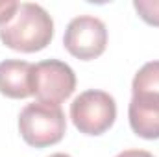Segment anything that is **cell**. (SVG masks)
I'll return each mask as SVG.
<instances>
[{"label": "cell", "mask_w": 159, "mask_h": 157, "mask_svg": "<svg viewBox=\"0 0 159 157\" xmlns=\"http://www.w3.org/2000/svg\"><path fill=\"white\" fill-rule=\"evenodd\" d=\"M54 37V20L39 4L24 2L19 6L11 22L0 28V41L17 52H39Z\"/></svg>", "instance_id": "cell-1"}, {"label": "cell", "mask_w": 159, "mask_h": 157, "mask_svg": "<svg viewBox=\"0 0 159 157\" xmlns=\"http://www.w3.org/2000/svg\"><path fill=\"white\" fill-rule=\"evenodd\" d=\"M19 131L24 142L34 148L57 144L67 131L65 113L56 104H28L19 115Z\"/></svg>", "instance_id": "cell-2"}, {"label": "cell", "mask_w": 159, "mask_h": 157, "mask_svg": "<svg viewBox=\"0 0 159 157\" xmlns=\"http://www.w3.org/2000/svg\"><path fill=\"white\" fill-rule=\"evenodd\" d=\"M70 118L80 133L93 137L102 135L117 118L115 98L106 91H85L70 104Z\"/></svg>", "instance_id": "cell-3"}, {"label": "cell", "mask_w": 159, "mask_h": 157, "mask_svg": "<svg viewBox=\"0 0 159 157\" xmlns=\"http://www.w3.org/2000/svg\"><path fill=\"white\" fill-rule=\"evenodd\" d=\"M32 89L37 102L59 105L74 92L76 74L65 61L44 59L34 65Z\"/></svg>", "instance_id": "cell-4"}, {"label": "cell", "mask_w": 159, "mask_h": 157, "mask_svg": "<svg viewBox=\"0 0 159 157\" xmlns=\"http://www.w3.org/2000/svg\"><path fill=\"white\" fill-rule=\"evenodd\" d=\"M63 44L70 56L78 57L81 61L96 59L104 54L107 46V28L106 24L91 15H81L69 22Z\"/></svg>", "instance_id": "cell-5"}, {"label": "cell", "mask_w": 159, "mask_h": 157, "mask_svg": "<svg viewBox=\"0 0 159 157\" xmlns=\"http://www.w3.org/2000/svg\"><path fill=\"white\" fill-rule=\"evenodd\" d=\"M34 65L20 59H6L0 63V94L7 98H28L34 94L32 89Z\"/></svg>", "instance_id": "cell-6"}, {"label": "cell", "mask_w": 159, "mask_h": 157, "mask_svg": "<svg viewBox=\"0 0 159 157\" xmlns=\"http://www.w3.org/2000/svg\"><path fill=\"white\" fill-rule=\"evenodd\" d=\"M128 117L135 135L148 141L159 139V98L133 96L128 107Z\"/></svg>", "instance_id": "cell-7"}, {"label": "cell", "mask_w": 159, "mask_h": 157, "mask_svg": "<svg viewBox=\"0 0 159 157\" xmlns=\"http://www.w3.org/2000/svg\"><path fill=\"white\" fill-rule=\"evenodd\" d=\"M133 96L159 98V61H150L139 69L131 83Z\"/></svg>", "instance_id": "cell-8"}, {"label": "cell", "mask_w": 159, "mask_h": 157, "mask_svg": "<svg viewBox=\"0 0 159 157\" xmlns=\"http://www.w3.org/2000/svg\"><path fill=\"white\" fill-rule=\"evenodd\" d=\"M133 7L146 24L159 28V0H133Z\"/></svg>", "instance_id": "cell-9"}, {"label": "cell", "mask_w": 159, "mask_h": 157, "mask_svg": "<svg viewBox=\"0 0 159 157\" xmlns=\"http://www.w3.org/2000/svg\"><path fill=\"white\" fill-rule=\"evenodd\" d=\"M19 6H20V4L15 2V0H0V26L7 24V22L15 17Z\"/></svg>", "instance_id": "cell-10"}, {"label": "cell", "mask_w": 159, "mask_h": 157, "mask_svg": "<svg viewBox=\"0 0 159 157\" xmlns=\"http://www.w3.org/2000/svg\"><path fill=\"white\" fill-rule=\"evenodd\" d=\"M117 157H154V155L150 152H144V150H124Z\"/></svg>", "instance_id": "cell-11"}, {"label": "cell", "mask_w": 159, "mask_h": 157, "mask_svg": "<svg viewBox=\"0 0 159 157\" xmlns=\"http://www.w3.org/2000/svg\"><path fill=\"white\" fill-rule=\"evenodd\" d=\"M50 157H70V155H67V154H52Z\"/></svg>", "instance_id": "cell-12"}]
</instances>
